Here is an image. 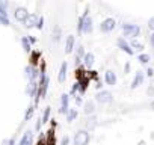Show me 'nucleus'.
I'll return each mask as SVG.
<instances>
[{
  "instance_id": "obj_25",
  "label": "nucleus",
  "mask_w": 154,
  "mask_h": 145,
  "mask_svg": "<svg viewBox=\"0 0 154 145\" xmlns=\"http://www.w3.org/2000/svg\"><path fill=\"white\" fill-rule=\"evenodd\" d=\"M148 29L154 30V17H151V18L148 20Z\"/></svg>"
},
{
  "instance_id": "obj_21",
  "label": "nucleus",
  "mask_w": 154,
  "mask_h": 145,
  "mask_svg": "<svg viewBox=\"0 0 154 145\" xmlns=\"http://www.w3.org/2000/svg\"><path fill=\"white\" fill-rule=\"evenodd\" d=\"M48 115H50V107H47V109H45V112H44V116H42V121H41V122H47Z\"/></svg>"
},
{
  "instance_id": "obj_28",
  "label": "nucleus",
  "mask_w": 154,
  "mask_h": 145,
  "mask_svg": "<svg viewBox=\"0 0 154 145\" xmlns=\"http://www.w3.org/2000/svg\"><path fill=\"white\" fill-rule=\"evenodd\" d=\"M62 145H68V137H66V136L62 139Z\"/></svg>"
},
{
  "instance_id": "obj_1",
  "label": "nucleus",
  "mask_w": 154,
  "mask_h": 145,
  "mask_svg": "<svg viewBox=\"0 0 154 145\" xmlns=\"http://www.w3.org/2000/svg\"><path fill=\"white\" fill-rule=\"evenodd\" d=\"M122 32L125 36H130V38H134L140 33V27L136 26V24H124L122 26Z\"/></svg>"
},
{
  "instance_id": "obj_24",
  "label": "nucleus",
  "mask_w": 154,
  "mask_h": 145,
  "mask_svg": "<svg viewBox=\"0 0 154 145\" xmlns=\"http://www.w3.org/2000/svg\"><path fill=\"white\" fill-rule=\"evenodd\" d=\"M0 23H2V24H5V26H8V24H9V20H8V17H2V15H0Z\"/></svg>"
},
{
  "instance_id": "obj_4",
  "label": "nucleus",
  "mask_w": 154,
  "mask_h": 145,
  "mask_svg": "<svg viewBox=\"0 0 154 145\" xmlns=\"http://www.w3.org/2000/svg\"><path fill=\"white\" fill-rule=\"evenodd\" d=\"M115 20L113 18H106L101 24H100V30L101 32H110V30H113L115 29Z\"/></svg>"
},
{
  "instance_id": "obj_30",
  "label": "nucleus",
  "mask_w": 154,
  "mask_h": 145,
  "mask_svg": "<svg viewBox=\"0 0 154 145\" xmlns=\"http://www.w3.org/2000/svg\"><path fill=\"white\" fill-rule=\"evenodd\" d=\"M75 103H77V104H80V103H82V100H80L79 97H75Z\"/></svg>"
},
{
  "instance_id": "obj_29",
  "label": "nucleus",
  "mask_w": 154,
  "mask_h": 145,
  "mask_svg": "<svg viewBox=\"0 0 154 145\" xmlns=\"http://www.w3.org/2000/svg\"><path fill=\"white\" fill-rule=\"evenodd\" d=\"M146 72H148V76H149V77H151V76L154 74V71H152V68H149V69H148Z\"/></svg>"
},
{
  "instance_id": "obj_11",
  "label": "nucleus",
  "mask_w": 154,
  "mask_h": 145,
  "mask_svg": "<svg viewBox=\"0 0 154 145\" xmlns=\"http://www.w3.org/2000/svg\"><path fill=\"white\" fill-rule=\"evenodd\" d=\"M66 68H68V63L63 62L60 65V71H59V76H57V80L59 82H63L65 80V77H66Z\"/></svg>"
},
{
  "instance_id": "obj_23",
  "label": "nucleus",
  "mask_w": 154,
  "mask_h": 145,
  "mask_svg": "<svg viewBox=\"0 0 154 145\" xmlns=\"http://www.w3.org/2000/svg\"><path fill=\"white\" fill-rule=\"evenodd\" d=\"M32 113H33V107L30 106V107H29V110L26 112V116H24V119H29V118L32 116Z\"/></svg>"
},
{
  "instance_id": "obj_26",
  "label": "nucleus",
  "mask_w": 154,
  "mask_h": 145,
  "mask_svg": "<svg viewBox=\"0 0 154 145\" xmlns=\"http://www.w3.org/2000/svg\"><path fill=\"white\" fill-rule=\"evenodd\" d=\"M3 145H14V139H6V140H3Z\"/></svg>"
},
{
  "instance_id": "obj_17",
  "label": "nucleus",
  "mask_w": 154,
  "mask_h": 145,
  "mask_svg": "<svg viewBox=\"0 0 154 145\" xmlns=\"http://www.w3.org/2000/svg\"><path fill=\"white\" fill-rule=\"evenodd\" d=\"M131 47H133L134 50H137V51H142V50H143V44L139 42V41H133V42H131Z\"/></svg>"
},
{
  "instance_id": "obj_15",
  "label": "nucleus",
  "mask_w": 154,
  "mask_h": 145,
  "mask_svg": "<svg viewBox=\"0 0 154 145\" xmlns=\"http://www.w3.org/2000/svg\"><path fill=\"white\" fill-rule=\"evenodd\" d=\"M26 76H27L30 80H33V79H35V76H36V71H35L32 66H27V68H26Z\"/></svg>"
},
{
  "instance_id": "obj_32",
  "label": "nucleus",
  "mask_w": 154,
  "mask_h": 145,
  "mask_svg": "<svg viewBox=\"0 0 154 145\" xmlns=\"http://www.w3.org/2000/svg\"><path fill=\"white\" fill-rule=\"evenodd\" d=\"M39 145H41V142H39Z\"/></svg>"
},
{
  "instance_id": "obj_12",
  "label": "nucleus",
  "mask_w": 154,
  "mask_h": 145,
  "mask_svg": "<svg viewBox=\"0 0 154 145\" xmlns=\"http://www.w3.org/2000/svg\"><path fill=\"white\" fill-rule=\"evenodd\" d=\"M118 45H119V48H121V50H124L125 53H128V54H133V50L130 48V45H128V44H127V42H125L122 38H119V39H118Z\"/></svg>"
},
{
  "instance_id": "obj_13",
  "label": "nucleus",
  "mask_w": 154,
  "mask_h": 145,
  "mask_svg": "<svg viewBox=\"0 0 154 145\" xmlns=\"http://www.w3.org/2000/svg\"><path fill=\"white\" fill-rule=\"evenodd\" d=\"M72 45H74V36L69 35L65 41V53H71L72 51Z\"/></svg>"
},
{
  "instance_id": "obj_14",
  "label": "nucleus",
  "mask_w": 154,
  "mask_h": 145,
  "mask_svg": "<svg viewBox=\"0 0 154 145\" xmlns=\"http://www.w3.org/2000/svg\"><path fill=\"white\" fill-rule=\"evenodd\" d=\"M83 62H85V65H86L88 68H91L92 63H94V54H92V53H86V54L83 56Z\"/></svg>"
},
{
  "instance_id": "obj_27",
  "label": "nucleus",
  "mask_w": 154,
  "mask_h": 145,
  "mask_svg": "<svg viewBox=\"0 0 154 145\" xmlns=\"http://www.w3.org/2000/svg\"><path fill=\"white\" fill-rule=\"evenodd\" d=\"M149 42H151V45H152V48H154V32H152V35L149 36Z\"/></svg>"
},
{
  "instance_id": "obj_5",
  "label": "nucleus",
  "mask_w": 154,
  "mask_h": 145,
  "mask_svg": "<svg viewBox=\"0 0 154 145\" xmlns=\"http://www.w3.org/2000/svg\"><path fill=\"white\" fill-rule=\"evenodd\" d=\"M14 15H15V20H17V21H24V20L27 18L29 12H27V9H26V8H17Z\"/></svg>"
},
{
  "instance_id": "obj_18",
  "label": "nucleus",
  "mask_w": 154,
  "mask_h": 145,
  "mask_svg": "<svg viewBox=\"0 0 154 145\" xmlns=\"http://www.w3.org/2000/svg\"><path fill=\"white\" fill-rule=\"evenodd\" d=\"M74 118H77V110H75V109H71V110H68V116H66V119L71 122Z\"/></svg>"
},
{
  "instance_id": "obj_6",
  "label": "nucleus",
  "mask_w": 154,
  "mask_h": 145,
  "mask_svg": "<svg viewBox=\"0 0 154 145\" xmlns=\"http://www.w3.org/2000/svg\"><path fill=\"white\" fill-rule=\"evenodd\" d=\"M142 82H143V74H142V71H137L134 79H133V82H131V89H136L137 86H140Z\"/></svg>"
},
{
  "instance_id": "obj_31",
  "label": "nucleus",
  "mask_w": 154,
  "mask_h": 145,
  "mask_svg": "<svg viewBox=\"0 0 154 145\" xmlns=\"http://www.w3.org/2000/svg\"><path fill=\"white\" fill-rule=\"evenodd\" d=\"M151 109H154V101H152V103H151Z\"/></svg>"
},
{
  "instance_id": "obj_20",
  "label": "nucleus",
  "mask_w": 154,
  "mask_h": 145,
  "mask_svg": "<svg viewBox=\"0 0 154 145\" xmlns=\"http://www.w3.org/2000/svg\"><path fill=\"white\" fill-rule=\"evenodd\" d=\"M137 60L142 62V63H146V62L149 60V54H140V56L137 57Z\"/></svg>"
},
{
  "instance_id": "obj_9",
  "label": "nucleus",
  "mask_w": 154,
  "mask_h": 145,
  "mask_svg": "<svg viewBox=\"0 0 154 145\" xmlns=\"http://www.w3.org/2000/svg\"><path fill=\"white\" fill-rule=\"evenodd\" d=\"M106 82H107V85H112V86L116 83V76H115V72L112 69L106 71Z\"/></svg>"
},
{
  "instance_id": "obj_16",
  "label": "nucleus",
  "mask_w": 154,
  "mask_h": 145,
  "mask_svg": "<svg viewBox=\"0 0 154 145\" xmlns=\"http://www.w3.org/2000/svg\"><path fill=\"white\" fill-rule=\"evenodd\" d=\"M92 112H94V103H92V101H88V103L85 104V113L89 115V113H92Z\"/></svg>"
},
{
  "instance_id": "obj_8",
  "label": "nucleus",
  "mask_w": 154,
  "mask_h": 145,
  "mask_svg": "<svg viewBox=\"0 0 154 145\" xmlns=\"http://www.w3.org/2000/svg\"><path fill=\"white\" fill-rule=\"evenodd\" d=\"M69 109H68V95L66 94H62V98H60V113H66Z\"/></svg>"
},
{
  "instance_id": "obj_19",
  "label": "nucleus",
  "mask_w": 154,
  "mask_h": 145,
  "mask_svg": "<svg viewBox=\"0 0 154 145\" xmlns=\"http://www.w3.org/2000/svg\"><path fill=\"white\" fill-rule=\"evenodd\" d=\"M21 44H23V48H24L26 51H30V44H29V39H27V38H23V39H21Z\"/></svg>"
},
{
  "instance_id": "obj_3",
  "label": "nucleus",
  "mask_w": 154,
  "mask_h": 145,
  "mask_svg": "<svg viewBox=\"0 0 154 145\" xmlns=\"http://www.w3.org/2000/svg\"><path fill=\"white\" fill-rule=\"evenodd\" d=\"M112 98H113V97H112V94H110L109 91H101V92L97 94V101L101 103V104H107V103H110Z\"/></svg>"
},
{
  "instance_id": "obj_2",
  "label": "nucleus",
  "mask_w": 154,
  "mask_h": 145,
  "mask_svg": "<svg viewBox=\"0 0 154 145\" xmlns=\"http://www.w3.org/2000/svg\"><path fill=\"white\" fill-rule=\"evenodd\" d=\"M89 142V133L85 131V130H80L77 131L75 136H74V143L75 145H88Z\"/></svg>"
},
{
  "instance_id": "obj_7",
  "label": "nucleus",
  "mask_w": 154,
  "mask_h": 145,
  "mask_svg": "<svg viewBox=\"0 0 154 145\" xmlns=\"http://www.w3.org/2000/svg\"><path fill=\"white\" fill-rule=\"evenodd\" d=\"M36 21H38V17H36L35 14H29V15H27V18L24 20V26L30 29V27L36 26Z\"/></svg>"
},
{
  "instance_id": "obj_10",
  "label": "nucleus",
  "mask_w": 154,
  "mask_h": 145,
  "mask_svg": "<svg viewBox=\"0 0 154 145\" xmlns=\"http://www.w3.org/2000/svg\"><path fill=\"white\" fill-rule=\"evenodd\" d=\"M32 131H26L20 140V145H32Z\"/></svg>"
},
{
  "instance_id": "obj_22",
  "label": "nucleus",
  "mask_w": 154,
  "mask_h": 145,
  "mask_svg": "<svg viewBox=\"0 0 154 145\" xmlns=\"http://www.w3.org/2000/svg\"><path fill=\"white\" fill-rule=\"evenodd\" d=\"M42 26H44V18H42V17H39V18H38V21H36V27H38V29H42Z\"/></svg>"
}]
</instances>
